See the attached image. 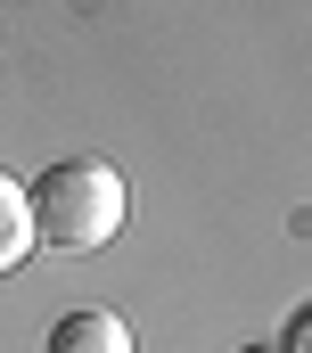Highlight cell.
Returning a JSON list of instances; mask_svg holds the SVG:
<instances>
[{
  "label": "cell",
  "mask_w": 312,
  "mask_h": 353,
  "mask_svg": "<svg viewBox=\"0 0 312 353\" xmlns=\"http://www.w3.org/2000/svg\"><path fill=\"white\" fill-rule=\"evenodd\" d=\"M25 205H33V247H58V255H90L124 230V173L107 157H58L41 181H25Z\"/></svg>",
  "instance_id": "obj_1"
},
{
  "label": "cell",
  "mask_w": 312,
  "mask_h": 353,
  "mask_svg": "<svg viewBox=\"0 0 312 353\" xmlns=\"http://www.w3.org/2000/svg\"><path fill=\"white\" fill-rule=\"evenodd\" d=\"M50 353H132V329L115 312H66L50 329Z\"/></svg>",
  "instance_id": "obj_2"
},
{
  "label": "cell",
  "mask_w": 312,
  "mask_h": 353,
  "mask_svg": "<svg viewBox=\"0 0 312 353\" xmlns=\"http://www.w3.org/2000/svg\"><path fill=\"white\" fill-rule=\"evenodd\" d=\"M25 247H33V205H25V181L0 173V279L25 263Z\"/></svg>",
  "instance_id": "obj_3"
},
{
  "label": "cell",
  "mask_w": 312,
  "mask_h": 353,
  "mask_svg": "<svg viewBox=\"0 0 312 353\" xmlns=\"http://www.w3.org/2000/svg\"><path fill=\"white\" fill-rule=\"evenodd\" d=\"M288 353H312V304L296 312V321H288Z\"/></svg>",
  "instance_id": "obj_4"
},
{
  "label": "cell",
  "mask_w": 312,
  "mask_h": 353,
  "mask_svg": "<svg viewBox=\"0 0 312 353\" xmlns=\"http://www.w3.org/2000/svg\"><path fill=\"white\" fill-rule=\"evenodd\" d=\"M238 353H288V345H238Z\"/></svg>",
  "instance_id": "obj_5"
}]
</instances>
